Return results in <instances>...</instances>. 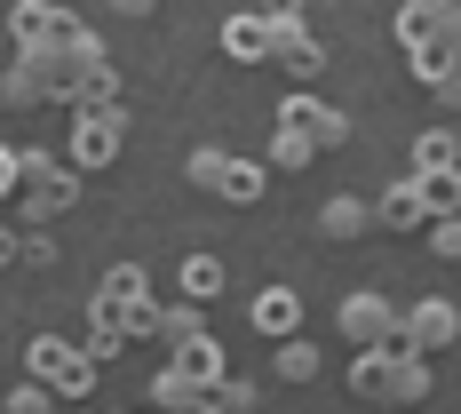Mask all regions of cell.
Masks as SVG:
<instances>
[{
	"mask_svg": "<svg viewBox=\"0 0 461 414\" xmlns=\"http://www.w3.org/2000/svg\"><path fill=\"white\" fill-rule=\"evenodd\" d=\"M398 41H406V56H414V72L429 88L461 72V16H414V8H398Z\"/></svg>",
	"mask_w": 461,
	"mask_h": 414,
	"instance_id": "obj_1",
	"label": "cell"
},
{
	"mask_svg": "<svg viewBox=\"0 0 461 414\" xmlns=\"http://www.w3.org/2000/svg\"><path fill=\"white\" fill-rule=\"evenodd\" d=\"M334 327L358 343V351H398V327H406V311L390 303V295H374V287H358L342 311H334Z\"/></svg>",
	"mask_w": 461,
	"mask_h": 414,
	"instance_id": "obj_2",
	"label": "cell"
},
{
	"mask_svg": "<svg viewBox=\"0 0 461 414\" xmlns=\"http://www.w3.org/2000/svg\"><path fill=\"white\" fill-rule=\"evenodd\" d=\"M446 343H461V311L446 303V295H421L414 311H406V327H398V351H446Z\"/></svg>",
	"mask_w": 461,
	"mask_h": 414,
	"instance_id": "obj_3",
	"label": "cell"
},
{
	"mask_svg": "<svg viewBox=\"0 0 461 414\" xmlns=\"http://www.w3.org/2000/svg\"><path fill=\"white\" fill-rule=\"evenodd\" d=\"M32 374H41L48 391H64V399H88V391H95V359H88V351H72V343H56V335L32 343Z\"/></svg>",
	"mask_w": 461,
	"mask_h": 414,
	"instance_id": "obj_4",
	"label": "cell"
},
{
	"mask_svg": "<svg viewBox=\"0 0 461 414\" xmlns=\"http://www.w3.org/2000/svg\"><path fill=\"white\" fill-rule=\"evenodd\" d=\"M278 128H286V136H303L311 152H326V143L350 136V120H342L334 104H319V96H286V104H278Z\"/></svg>",
	"mask_w": 461,
	"mask_h": 414,
	"instance_id": "obj_5",
	"label": "cell"
},
{
	"mask_svg": "<svg viewBox=\"0 0 461 414\" xmlns=\"http://www.w3.org/2000/svg\"><path fill=\"white\" fill-rule=\"evenodd\" d=\"M16 184H24V207H32V216H56V207L80 191L56 160H41V152H16Z\"/></svg>",
	"mask_w": 461,
	"mask_h": 414,
	"instance_id": "obj_6",
	"label": "cell"
},
{
	"mask_svg": "<svg viewBox=\"0 0 461 414\" xmlns=\"http://www.w3.org/2000/svg\"><path fill=\"white\" fill-rule=\"evenodd\" d=\"M128 136V120L120 112H80V128H72V168H104L112 152Z\"/></svg>",
	"mask_w": 461,
	"mask_h": 414,
	"instance_id": "obj_7",
	"label": "cell"
},
{
	"mask_svg": "<svg viewBox=\"0 0 461 414\" xmlns=\"http://www.w3.org/2000/svg\"><path fill=\"white\" fill-rule=\"evenodd\" d=\"M247 319H255V335H263V343H294V319H303V303H294V287H263V295H255V303H247Z\"/></svg>",
	"mask_w": 461,
	"mask_h": 414,
	"instance_id": "obj_8",
	"label": "cell"
},
{
	"mask_svg": "<svg viewBox=\"0 0 461 414\" xmlns=\"http://www.w3.org/2000/svg\"><path fill=\"white\" fill-rule=\"evenodd\" d=\"M167 374H184V382H223V343H215V335H191V343H176Z\"/></svg>",
	"mask_w": 461,
	"mask_h": 414,
	"instance_id": "obj_9",
	"label": "cell"
},
{
	"mask_svg": "<svg viewBox=\"0 0 461 414\" xmlns=\"http://www.w3.org/2000/svg\"><path fill=\"white\" fill-rule=\"evenodd\" d=\"M271 64H286V72H303V80H311V72L326 64V48L311 41L303 24H271Z\"/></svg>",
	"mask_w": 461,
	"mask_h": 414,
	"instance_id": "obj_10",
	"label": "cell"
},
{
	"mask_svg": "<svg viewBox=\"0 0 461 414\" xmlns=\"http://www.w3.org/2000/svg\"><path fill=\"white\" fill-rule=\"evenodd\" d=\"M223 56L263 64V56H271V24H263V16H230V24H223Z\"/></svg>",
	"mask_w": 461,
	"mask_h": 414,
	"instance_id": "obj_11",
	"label": "cell"
},
{
	"mask_svg": "<svg viewBox=\"0 0 461 414\" xmlns=\"http://www.w3.org/2000/svg\"><path fill=\"white\" fill-rule=\"evenodd\" d=\"M374 216H382L390 231H406V224H429V199H421V176H414V184H390Z\"/></svg>",
	"mask_w": 461,
	"mask_h": 414,
	"instance_id": "obj_12",
	"label": "cell"
},
{
	"mask_svg": "<svg viewBox=\"0 0 461 414\" xmlns=\"http://www.w3.org/2000/svg\"><path fill=\"white\" fill-rule=\"evenodd\" d=\"M390 374H398V351H358L350 391H358V399H390Z\"/></svg>",
	"mask_w": 461,
	"mask_h": 414,
	"instance_id": "obj_13",
	"label": "cell"
},
{
	"mask_svg": "<svg viewBox=\"0 0 461 414\" xmlns=\"http://www.w3.org/2000/svg\"><path fill=\"white\" fill-rule=\"evenodd\" d=\"M390 399H398V407H421V399H429V359H421V351H398V374H390Z\"/></svg>",
	"mask_w": 461,
	"mask_h": 414,
	"instance_id": "obj_14",
	"label": "cell"
},
{
	"mask_svg": "<svg viewBox=\"0 0 461 414\" xmlns=\"http://www.w3.org/2000/svg\"><path fill=\"white\" fill-rule=\"evenodd\" d=\"M64 24H72V16H56V8H48V0H24V8H16V41H24V48H41V41H56V32H64Z\"/></svg>",
	"mask_w": 461,
	"mask_h": 414,
	"instance_id": "obj_15",
	"label": "cell"
},
{
	"mask_svg": "<svg viewBox=\"0 0 461 414\" xmlns=\"http://www.w3.org/2000/svg\"><path fill=\"white\" fill-rule=\"evenodd\" d=\"M414 168H421V176H461V152H454V136H446V128H429V136L414 143Z\"/></svg>",
	"mask_w": 461,
	"mask_h": 414,
	"instance_id": "obj_16",
	"label": "cell"
},
{
	"mask_svg": "<svg viewBox=\"0 0 461 414\" xmlns=\"http://www.w3.org/2000/svg\"><path fill=\"white\" fill-rule=\"evenodd\" d=\"M271 374H278V382H311V374H319V343H303V335H294V343H278Z\"/></svg>",
	"mask_w": 461,
	"mask_h": 414,
	"instance_id": "obj_17",
	"label": "cell"
},
{
	"mask_svg": "<svg viewBox=\"0 0 461 414\" xmlns=\"http://www.w3.org/2000/svg\"><path fill=\"white\" fill-rule=\"evenodd\" d=\"M366 216H374V207H358V199H326V207H319L326 239H358V231H366Z\"/></svg>",
	"mask_w": 461,
	"mask_h": 414,
	"instance_id": "obj_18",
	"label": "cell"
},
{
	"mask_svg": "<svg viewBox=\"0 0 461 414\" xmlns=\"http://www.w3.org/2000/svg\"><path fill=\"white\" fill-rule=\"evenodd\" d=\"M184 295L191 303H215V295H223V263H215V255H191L184 263Z\"/></svg>",
	"mask_w": 461,
	"mask_h": 414,
	"instance_id": "obj_19",
	"label": "cell"
},
{
	"mask_svg": "<svg viewBox=\"0 0 461 414\" xmlns=\"http://www.w3.org/2000/svg\"><path fill=\"white\" fill-rule=\"evenodd\" d=\"M223 382H184V374H159V407H215Z\"/></svg>",
	"mask_w": 461,
	"mask_h": 414,
	"instance_id": "obj_20",
	"label": "cell"
},
{
	"mask_svg": "<svg viewBox=\"0 0 461 414\" xmlns=\"http://www.w3.org/2000/svg\"><path fill=\"white\" fill-rule=\"evenodd\" d=\"M223 176H230V152H223V143H199V152H191V184L223 191Z\"/></svg>",
	"mask_w": 461,
	"mask_h": 414,
	"instance_id": "obj_21",
	"label": "cell"
},
{
	"mask_svg": "<svg viewBox=\"0 0 461 414\" xmlns=\"http://www.w3.org/2000/svg\"><path fill=\"white\" fill-rule=\"evenodd\" d=\"M263 184H271V176H263L255 160H230V176H223V199H239V207H247V199H263Z\"/></svg>",
	"mask_w": 461,
	"mask_h": 414,
	"instance_id": "obj_22",
	"label": "cell"
},
{
	"mask_svg": "<svg viewBox=\"0 0 461 414\" xmlns=\"http://www.w3.org/2000/svg\"><path fill=\"white\" fill-rule=\"evenodd\" d=\"M159 335H167V343H191V335H207V319H199V303H176V311H159Z\"/></svg>",
	"mask_w": 461,
	"mask_h": 414,
	"instance_id": "obj_23",
	"label": "cell"
},
{
	"mask_svg": "<svg viewBox=\"0 0 461 414\" xmlns=\"http://www.w3.org/2000/svg\"><path fill=\"white\" fill-rule=\"evenodd\" d=\"M0 88H8V104H41V80H32V72H24V64H8V80H0Z\"/></svg>",
	"mask_w": 461,
	"mask_h": 414,
	"instance_id": "obj_24",
	"label": "cell"
},
{
	"mask_svg": "<svg viewBox=\"0 0 461 414\" xmlns=\"http://www.w3.org/2000/svg\"><path fill=\"white\" fill-rule=\"evenodd\" d=\"M271 160H278V168H311V143H303V136H286V128H278V136H271Z\"/></svg>",
	"mask_w": 461,
	"mask_h": 414,
	"instance_id": "obj_25",
	"label": "cell"
},
{
	"mask_svg": "<svg viewBox=\"0 0 461 414\" xmlns=\"http://www.w3.org/2000/svg\"><path fill=\"white\" fill-rule=\"evenodd\" d=\"M8 414H48V382H16L8 391Z\"/></svg>",
	"mask_w": 461,
	"mask_h": 414,
	"instance_id": "obj_26",
	"label": "cell"
},
{
	"mask_svg": "<svg viewBox=\"0 0 461 414\" xmlns=\"http://www.w3.org/2000/svg\"><path fill=\"white\" fill-rule=\"evenodd\" d=\"M215 407H223V414H247V407H255V382H230V374H223V391H215Z\"/></svg>",
	"mask_w": 461,
	"mask_h": 414,
	"instance_id": "obj_27",
	"label": "cell"
},
{
	"mask_svg": "<svg viewBox=\"0 0 461 414\" xmlns=\"http://www.w3.org/2000/svg\"><path fill=\"white\" fill-rule=\"evenodd\" d=\"M429 239H438V255H446V263H461V216H438Z\"/></svg>",
	"mask_w": 461,
	"mask_h": 414,
	"instance_id": "obj_28",
	"label": "cell"
},
{
	"mask_svg": "<svg viewBox=\"0 0 461 414\" xmlns=\"http://www.w3.org/2000/svg\"><path fill=\"white\" fill-rule=\"evenodd\" d=\"M263 24H303V0H263Z\"/></svg>",
	"mask_w": 461,
	"mask_h": 414,
	"instance_id": "obj_29",
	"label": "cell"
},
{
	"mask_svg": "<svg viewBox=\"0 0 461 414\" xmlns=\"http://www.w3.org/2000/svg\"><path fill=\"white\" fill-rule=\"evenodd\" d=\"M398 8H414V16H461V0H398Z\"/></svg>",
	"mask_w": 461,
	"mask_h": 414,
	"instance_id": "obj_30",
	"label": "cell"
},
{
	"mask_svg": "<svg viewBox=\"0 0 461 414\" xmlns=\"http://www.w3.org/2000/svg\"><path fill=\"white\" fill-rule=\"evenodd\" d=\"M429 96H438L446 112H461V72H454V80H438V88H429Z\"/></svg>",
	"mask_w": 461,
	"mask_h": 414,
	"instance_id": "obj_31",
	"label": "cell"
},
{
	"mask_svg": "<svg viewBox=\"0 0 461 414\" xmlns=\"http://www.w3.org/2000/svg\"><path fill=\"white\" fill-rule=\"evenodd\" d=\"M8 191H16V152L0 143V199H8Z\"/></svg>",
	"mask_w": 461,
	"mask_h": 414,
	"instance_id": "obj_32",
	"label": "cell"
},
{
	"mask_svg": "<svg viewBox=\"0 0 461 414\" xmlns=\"http://www.w3.org/2000/svg\"><path fill=\"white\" fill-rule=\"evenodd\" d=\"M16 255H24V239H16V231H0V263H16Z\"/></svg>",
	"mask_w": 461,
	"mask_h": 414,
	"instance_id": "obj_33",
	"label": "cell"
},
{
	"mask_svg": "<svg viewBox=\"0 0 461 414\" xmlns=\"http://www.w3.org/2000/svg\"><path fill=\"white\" fill-rule=\"evenodd\" d=\"M112 8H120V16H151V0H112Z\"/></svg>",
	"mask_w": 461,
	"mask_h": 414,
	"instance_id": "obj_34",
	"label": "cell"
},
{
	"mask_svg": "<svg viewBox=\"0 0 461 414\" xmlns=\"http://www.w3.org/2000/svg\"><path fill=\"white\" fill-rule=\"evenodd\" d=\"M454 216H461V184H454Z\"/></svg>",
	"mask_w": 461,
	"mask_h": 414,
	"instance_id": "obj_35",
	"label": "cell"
},
{
	"mask_svg": "<svg viewBox=\"0 0 461 414\" xmlns=\"http://www.w3.org/2000/svg\"><path fill=\"white\" fill-rule=\"evenodd\" d=\"M80 414H95V407H80Z\"/></svg>",
	"mask_w": 461,
	"mask_h": 414,
	"instance_id": "obj_36",
	"label": "cell"
}]
</instances>
